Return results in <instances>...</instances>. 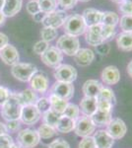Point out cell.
<instances>
[{
    "instance_id": "27",
    "label": "cell",
    "mask_w": 132,
    "mask_h": 148,
    "mask_svg": "<svg viewBox=\"0 0 132 148\" xmlns=\"http://www.w3.org/2000/svg\"><path fill=\"white\" fill-rule=\"evenodd\" d=\"M19 99L23 106H28V105H36L38 101L37 92H35L32 89H26L21 93H18Z\"/></svg>"
},
{
    "instance_id": "4",
    "label": "cell",
    "mask_w": 132,
    "mask_h": 148,
    "mask_svg": "<svg viewBox=\"0 0 132 148\" xmlns=\"http://www.w3.org/2000/svg\"><path fill=\"white\" fill-rule=\"evenodd\" d=\"M38 72V68L33 63L18 62L11 68V74L13 77L21 82H28Z\"/></svg>"
},
{
    "instance_id": "51",
    "label": "cell",
    "mask_w": 132,
    "mask_h": 148,
    "mask_svg": "<svg viewBox=\"0 0 132 148\" xmlns=\"http://www.w3.org/2000/svg\"><path fill=\"white\" fill-rule=\"evenodd\" d=\"M5 133H7L6 125L0 121V136H1V135H3V134H5Z\"/></svg>"
},
{
    "instance_id": "24",
    "label": "cell",
    "mask_w": 132,
    "mask_h": 148,
    "mask_svg": "<svg viewBox=\"0 0 132 148\" xmlns=\"http://www.w3.org/2000/svg\"><path fill=\"white\" fill-rule=\"evenodd\" d=\"M112 113H109V112H104L101 110H97L96 113L91 116L93 123H95L96 126H104L107 125V123L111 121Z\"/></svg>"
},
{
    "instance_id": "17",
    "label": "cell",
    "mask_w": 132,
    "mask_h": 148,
    "mask_svg": "<svg viewBox=\"0 0 132 148\" xmlns=\"http://www.w3.org/2000/svg\"><path fill=\"white\" fill-rule=\"evenodd\" d=\"M103 11H100L95 8H87L83 11L82 17L85 21L87 27L95 25H100L102 23L103 18Z\"/></svg>"
},
{
    "instance_id": "18",
    "label": "cell",
    "mask_w": 132,
    "mask_h": 148,
    "mask_svg": "<svg viewBox=\"0 0 132 148\" xmlns=\"http://www.w3.org/2000/svg\"><path fill=\"white\" fill-rule=\"evenodd\" d=\"M93 137L97 148H111L114 144V139L105 130L96 131Z\"/></svg>"
},
{
    "instance_id": "10",
    "label": "cell",
    "mask_w": 132,
    "mask_h": 148,
    "mask_svg": "<svg viewBox=\"0 0 132 148\" xmlns=\"http://www.w3.org/2000/svg\"><path fill=\"white\" fill-rule=\"evenodd\" d=\"M40 114L36 105H28V106H23L22 111H21L20 120L23 123L28 125H34L40 121Z\"/></svg>"
},
{
    "instance_id": "14",
    "label": "cell",
    "mask_w": 132,
    "mask_h": 148,
    "mask_svg": "<svg viewBox=\"0 0 132 148\" xmlns=\"http://www.w3.org/2000/svg\"><path fill=\"white\" fill-rule=\"evenodd\" d=\"M49 84V81L47 76L44 73L39 72V71L30 80V85L32 90H34V91L37 93H42V94H44V93L47 91Z\"/></svg>"
},
{
    "instance_id": "20",
    "label": "cell",
    "mask_w": 132,
    "mask_h": 148,
    "mask_svg": "<svg viewBox=\"0 0 132 148\" xmlns=\"http://www.w3.org/2000/svg\"><path fill=\"white\" fill-rule=\"evenodd\" d=\"M104 86L102 83L98 80L90 79L87 80L83 85V93L85 97H91V98H97L99 96L101 90Z\"/></svg>"
},
{
    "instance_id": "21",
    "label": "cell",
    "mask_w": 132,
    "mask_h": 148,
    "mask_svg": "<svg viewBox=\"0 0 132 148\" xmlns=\"http://www.w3.org/2000/svg\"><path fill=\"white\" fill-rule=\"evenodd\" d=\"M23 5V0H4L2 13L5 17H14L20 12Z\"/></svg>"
},
{
    "instance_id": "34",
    "label": "cell",
    "mask_w": 132,
    "mask_h": 148,
    "mask_svg": "<svg viewBox=\"0 0 132 148\" xmlns=\"http://www.w3.org/2000/svg\"><path fill=\"white\" fill-rule=\"evenodd\" d=\"M38 132H39V135L40 138H44V139H47V138H50L52 136H54L57 133V130H55L52 126H49L47 125H42L38 130Z\"/></svg>"
},
{
    "instance_id": "38",
    "label": "cell",
    "mask_w": 132,
    "mask_h": 148,
    "mask_svg": "<svg viewBox=\"0 0 132 148\" xmlns=\"http://www.w3.org/2000/svg\"><path fill=\"white\" fill-rule=\"evenodd\" d=\"M112 109H114V104H111L110 102L102 99H97V110L112 113Z\"/></svg>"
},
{
    "instance_id": "1",
    "label": "cell",
    "mask_w": 132,
    "mask_h": 148,
    "mask_svg": "<svg viewBox=\"0 0 132 148\" xmlns=\"http://www.w3.org/2000/svg\"><path fill=\"white\" fill-rule=\"evenodd\" d=\"M22 108L23 105L21 103L20 99H19L18 93H11L10 97L2 105L1 116L7 121L13 120H20Z\"/></svg>"
},
{
    "instance_id": "39",
    "label": "cell",
    "mask_w": 132,
    "mask_h": 148,
    "mask_svg": "<svg viewBox=\"0 0 132 148\" xmlns=\"http://www.w3.org/2000/svg\"><path fill=\"white\" fill-rule=\"evenodd\" d=\"M57 5H58L62 10H70L74 8L78 3V0H56Z\"/></svg>"
},
{
    "instance_id": "52",
    "label": "cell",
    "mask_w": 132,
    "mask_h": 148,
    "mask_svg": "<svg viewBox=\"0 0 132 148\" xmlns=\"http://www.w3.org/2000/svg\"><path fill=\"white\" fill-rule=\"evenodd\" d=\"M127 73H128V75L132 78V60L128 63V65H127Z\"/></svg>"
},
{
    "instance_id": "6",
    "label": "cell",
    "mask_w": 132,
    "mask_h": 148,
    "mask_svg": "<svg viewBox=\"0 0 132 148\" xmlns=\"http://www.w3.org/2000/svg\"><path fill=\"white\" fill-rule=\"evenodd\" d=\"M54 78L58 82H64V83H73L74 81L77 79L78 72L74 66L70 64H60L54 68L53 72Z\"/></svg>"
},
{
    "instance_id": "56",
    "label": "cell",
    "mask_w": 132,
    "mask_h": 148,
    "mask_svg": "<svg viewBox=\"0 0 132 148\" xmlns=\"http://www.w3.org/2000/svg\"><path fill=\"white\" fill-rule=\"evenodd\" d=\"M112 1H114V2H116V3H120L121 1H123V0H112Z\"/></svg>"
},
{
    "instance_id": "26",
    "label": "cell",
    "mask_w": 132,
    "mask_h": 148,
    "mask_svg": "<svg viewBox=\"0 0 132 148\" xmlns=\"http://www.w3.org/2000/svg\"><path fill=\"white\" fill-rule=\"evenodd\" d=\"M49 100L50 103V109L53 110L54 112H56V113L59 114H62L64 113L67 105H68V101L61 99V98L55 96L53 94L49 95Z\"/></svg>"
},
{
    "instance_id": "22",
    "label": "cell",
    "mask_w": 132,
    "mask_h": 148,
    "mask_svg": "<svg viewBox=\"0 0 132 148\" xmlns=\"http://www.w3.org/2000/svg\"><path fill=\"white\" fill-rule=\"evenodd\" d=\"M80 110L84 116H92L97 111V98L84 97L80 102Z\"/></svg>"
},
{
    "instance_id": "33",
    "label": "cell",
    "mask_w": 132,
    "mask_h": 148,
    "mask_svg": "<svg viewBox=\"0 0 132 148\" xmlns=\"http://www.w3.org/2000/svg\"><path fill=\"white\" fill-rule=\"evenodd\" d=\"M79 114H80V108L75 104H69L67 105L65 111L62 114V116H65L67 118L72 119L74 121H77L79 118Z\"/></svg>"
},
{
    "instance_id": "3",
    "label": "cell",
    "mask_w": 132,
    "mask_h": 148,
    "mask_svg": "<svg viewBox=\"0 0 132 148\" xmlns=\"http://www.w3.org/2000/svg\"><path fill=\"white\" fill-rule=\"evenodd\" d=\"M56 47L62 53H65L69 56H74L80 49V42L77 37L64 34L58 38L56 42Z\"/></svg>"
},
{
    "instance_id": "16",
    "label": "cell",
    "mask_w": 132,
    "mask_h": 148,
    "mask_svg": "<svg viewBox=\"0 0 132 148\" xmlns=\"http://www.w3.org/2000/svg\"><path fill=\"white\" fill-rule=\"evenodd\" d=\"M102 80L107 85H116L120 80V72L118 68L114 65L107 66L102 72Z\"/></svg>"
},
{
    "instance_id": "53",
    "label": "cell",
    "mask_w": 132,
    "mask_h": 148,
    "mask_svg": "<svg viewBox=\"0 0 132 148\" xmlns=\"http://www.w3.org/2000/svg\"><path fill=\"white\" fill-rule=\"evenodd\" d=\"M5 20H6V17L4 16V14L2 13V11H0V27L5 23Z\"/></svg>"
},
{
    "instance_id": "40",
    "label": "cell",
    "mask_w": 132,
    "mask_h": 148,
    "mask_svg": "<svg viewBox=\"0 0 132 148\" xmlns=\"http://www.w3.org/2000/svg\"><path fill=\"white\" fill-rule=\"evenodd\" d=\"M118 10L122 15H132V3L123 0L118 4Z\"/></svg>"
},
{
    "instance_id": "19",
    "label": "cell",
    "mask_w": 132,
    "mask_h": 148,
    "mask_svg": "<svg viewBox=\"0 0 132 148\" xmlns=\"http://www.w3.org/2000/svg\"><path fill=\"white\" fill-rule=\"evenodd\" d=\"M76 63L79 66H89L95 59V52L90 49H81L77 51V53L74 56Z\"/></svg>"
},
{
    "instance_id": "57",
    "label": "cell",
    "mask_w": 132,
    "mask_h": 148,
    "mask_svg": "<svg viewBox=\"0 0 132 148\" xmlns=\"http://www.w3.org/2000/svg\"><path fill=\"white\" fill-rule=\"evenodd\" d=\"M78 1H81V2H89L91 0H78Z\"/></svg>"
},
{
    "instance_id": "32",
    "label": "cell",
    "mask_w": 132,
    "mask_h": 148,
    "mask_svg": "<svg viewBox=\"0 0 132 148\" xmlns=\"http://www.w3.org/2000/svg\"><path fill=\"white\" fill-rule=\"evenodd\" d=\"M102 39L103 42H107L112 40L116 35V28L114 26H105L102 25Z\"/></svg>"
},
{
    "instance_id": "9",
    "label": "cell",
    "mask_w": 132,
    "mask_h": 148,
    "mask_svg": "<svg viewBox=\"0 0 132 148\" xmlns=\"http://www.w3.org/2000/svg\"><path fill=\"white\" fill-rule=\"evenodd\" d=\"M67 17L68 15L64 10H55L49 14H45L42 24L44 27L57 29L63 26Z\"/></svg>"
},
{
    "instance_id": "29",
    "label": "cell",
    "mask_w": 132,
    "mask_h": 148,
    "mask_svg": "<svg viewBox=\"0 0 132 148\" xmlns=\"http://www.w3.org/2000/svg\"><path fill=\"white\" fill-rule=\"evenodd\" d=\"M40 12L44 14H49L51 12L57 10V1L56 0H38Z\"/></svg>"
},
{
    "instance_id": "55",
    "label": "cell",
    "mask_w": 132,
    "mask_h": 148,
    "mask_svg": "<svg viewBox=\"0 0 132 148\" xmlns=\"http://www.w3.org/2000/svg\"><path fill=\"white\" fill-rule=\"evenodd\" d=\"M10 148H22V147H21L19 144H15V143H14V144L12 145V146H11Z\"/></svg>"
},
{
    "instance_id": "42",
    "label": "cell",
    "mask_w": 132,
    "mask_h": 148,
    "mask_svg": "<svg viewBox=\"0 0 132 148\" xmlns=\"http://www.w3.org/2000/svg\"><path fill=\"white\" fill-rule=\"evenodd\" d=\"M79 148H97L94 137L93 136L83 137V139L79 143Z\"/></svg>"
},
{
    "instance_id": "49",
    "label": "cell",
    "mask_w": 132,
    "mask_h": 148,
    "mask_svg": "<svg viewBox=\"0 0 132 148\" xmlns=\"http://www.w3.org/2000/svg\"><path fill=\"white\" fill-rule=\"evenodd\" d=\"M8 42H9L8 37H7L5 34L0 32V51H1L3 47H6L7 45H8Z\"/></svg>"
},
{
    "instance_id": "37",
    "label": "cell",
    "mask_w": 132,
    "mask_h": 148,
    "mask_svg": "<svg viewBox=\"0 0 132 148\" xmlns=\"http://www.w3.org/2000/svg\"><path fill=\"white\" fill-rule=\"evenodd\" d=\"M36 107L38 108V110L40 111V114H44L50 109L49 100L47 99V98H44V97L39 98L37 103H36Z\"/></svg>"
},
{
    "instance_id": "47",
    "label": "cell",
    "mask_w": 132,
    "mask_h": 148,
    "mask_svg": "<svg viewBox=\"0 0 132 148\" xmlns=\"http://www.w3.org/2000/svg\"><path fill=\"white\" fill-rule=\"evenodd\" d=\"M96 51L101 56H107V54H109V52L110 51L109 45L107 42H102L99 46L96 47Z\"/></svg>"
},
{
    "instance_id": "50",
    "label": "cell",
    "mask_w": 132,
    "mask_h": 148,
    "mask_svg": "<svg viewBox=\"0 0 132 148\" xmlns=\"http://www.w3.org/2000/svg\"><path fill=\"white\" fill-rule=\"evenodd\" d=\"M44 16H45L44 13H42V12H39V13L35 14V15L33 16V18H34V20H35L36 22L42 23V20H44Z\"/></svg>"
},
{
    "instance_id": "7",
    "label": "cell",
    "mask_w": 132,
    "mask_h": 148,
    "mask_svg": "<svg viewBox=\"0 0 132 148\" xmlns=\"http://www.w3.org/2000/svg\"><path fill=\"white\" fill-rule=\"evenodd\" d=\"M96 130V125L93 123L91 116H79L78 120L75 123V127H74V131L75 133L80 137H87L91 136Z\"/></svg>"
},
{
    "instance_id": "5",
    "label": "cell",
    "mask_w": 132,
    "mask_h": 148,
    "mask_svg": "<svg viewBox=\"0 0 132 148\" xmlns=\"http://www.w3.org/2000/svg\"><path fill=\"white\" fill-rule=\"evenodd\" d=\"M40 137L38 130L26 128L22 130L17 135L18 144L22 148H34L40 143Z\"/></svg>"
},
{
    "instance_id": "36",
    "label": "cell",
    "mask_w": 132,
    "mask_h": 148,
    "mask_svg": "<svg viewBox=\"0 0 132 148\" xmlns=\"http://www.w3.org/2000/svg\"><path fill=\"white\" fill-rule=\"evenodd\" d=\"M97 99H102V100H105V101H109L111 104H116V96H114V93L110 88L107 87H103L102 90H101L99 96L97 97Z\"/></svg>"
},
{
    "instance_id": "54",
    "label": "cell",
    "mask_w": 132,
    "mask_h": 148,
    "mask_svg": "<svg viewBox=\"0 0 132 148\" xmlns=\"http://www.w3.org/2000/svg\"><path fill=\"white\" fill-rule=\"evenodd\" d=\"M3 5H4V0H0V11H2Z\"/></svg>"
},
{
    "instance_id": "48",
    "label": "cell",
    "mask_w": 132,
    "mask_h": 148,
    "mask_svg": "<svg viewBox=\"0 0 132 148\" xmlns=\"http://www.w3.org/2000/svg\"><path fill=\"white\" fill-rule=\"evenodd\" d=\"M6 128L7 130H10V131H16L20 128L21 126V123L19 120H13V121H7V125Z\"/></svg>"
},
{
    "instance_id": "45",
    "label": "cell",
    "mask_w": 132,
    "mask_h": 148,
    "mask_svg": "<svg viewBox=\"0 0 132 148\" xmlns=\"http://www.w3.org/2000/svg\"><path fill=\"white\" fill-rule=\"evenodd\" d=\"M49 148H70V145L63 138H57L50 143Z\"/></svg>"
},
{
    "instance_id": "46",
    "label": "cell",
    "mask_w": 132,
    "mask_h": 148,
    "mask_svg": "<svg viewBox=\"0 0 132 148\" xmlns=\"http://www.w3.org/2000/svg\"><path fill=\"white\" fill-rule=\"evenodd\" d=\"M10 95L11 92L9 91L8 88L0 86V106H2L7 101V99L10 97Z\"/></svg>"
},
{
    "instance_id": "28",
    "label": "cell",
    "mask_w": 132,
    "mask_h": 148,
    "mask_svg": "<svg viewBox=\"0 0 132 148\" xmlns=\"http://www.w3.org/2000/svg\"><path fill=\"white\" fill-rule=\"evenodd\" d=\"M118 22H119V16H118V14L116 13V12L105 11L103 13L102 23H101L102 25L116 27V26L118 25Z\"/></svg>"
},
{
    "instance_id": "13",
    "label": "cell",
    "mask_w": 132,
    "mask_h": 148,
    "mask_svg": "<svg viewBox=\"0 0 132 148\" xmlns=\"http://www.w3.org/2000/svg\"><path fill=\"white\" fill-rule=\"evenodd\" d=\"M101 32H102V24L87 27V30L85 32V40L89 46L96 47L97 46H99L100 44L104 42L102 39V33Z\"/></svg>"
},
{
    "instance_id": "44",
    "label": "cell",
    "mask_w": 132,
    "mask_h": 148,
    "mask_svg": "<svg viewBox=\"0 0 132 148\" xmlns=\"http://www.w3.org/2000/svg\"><path fill=\"white\" fill-rule=\"evenodd\" d=\"M13 144V138L9 134L5 133L0 136V148H10Z\"/></svg>"
},
{
    "instance_id": "8",
    "label": "cell",
    "mask_w": 132,
    "mask_h": 148,
    "mask_svg": "<svg viewBox=\"0 0 132 148\" xmlns=\"http://www.w3.org/2000/svg\"><path fill=\"white\" fill-rule=\"evenodd\" d=\"M42 61L51 68H56L63 60V53L56 47H49V49L40 56Z\"/></svg>"
},
{
    "instance_id": "30",
    "label": "cell",
    "mask_w": 132,
    "mask_h": 148,
    "mask_svg": "<svg viewBox=\"0 0 132 148\" xmlns=\"http://www.w3.org/2000/svg\"><path fill=\"white\" fill-rule=\"evenodd\" d=\"M60 116H61V114H57L56 112L53 111V110L49 109V111H47L45 113H44V121L45 125L52 126V127L55 128Z\"/></svg>"
},
{
    "instance_id": "58",
    "label": "cell",
    "mask_w": 132,
    "mask_h": 148,
    "mask_svg": "<svg viewBox=\"0 0 132 148\" xmlns=\"http://www.w3.org/2000/svg\"><path fill=\"white\" fill-rule=\"evenodd\" d=\"M126 1H128V2H131V3H132V0H126Z\"/></svg>"
},
{
    "instance_id": "43",
    "label": "cell",
    "mask_w": 132,
    "mask_h": 148,
    "mask_svg": "<svg viewBox=\"0 0 132 148\" xmlns=\"http://www.w3.org/2000/svg\"><path fill=\"white\" fill-rule=\"evenodd\" d=\"M27 11L29 14H31L32 16H34L35 14L40 12V6L38 3V0H30L27 3Z\"/></svg>"
},
{
    "instance_id": "35",
    "label": "cell",
    "mask_w": 132,
    "mask_h": 148,
    "mask_svg": "<svg viewBox=\"0 0 132 148\" xmlns=\"http://www.w3.org/2000/svg\"><path fill=\"white\" fill-rule=\"evenodd\" d=\"M118 25L122 32L132 33V15H122L119 18Z\"/></svg>"
},
{
    "instance_id": "15",
    "label": "cell",
    "mask_w": 132,
    "mask_h": 148,
    "mask_svg": "<svg viewBox=\"0 0 132 148\" xmlns=\"http://www.w3.org/2000/svg\"><path fill=\"white\" fill-rule=\"evenodd\" d=\"M0 58L2 59L4 63L7 65H12L19 62L20 56H19V51L14 46L12 45H7L5 47L0 51Z\"/></svg>"
},
{
    "instance_id": "23",
    "label": "cell",
    "mask_w": 132,
    "mask_h": 148,
    "mask_svg": "<svg viewBox=\"0 0 132 148\" xmlns=\"http://www.w3.org/2000/svg\"><path fill=\"white\" fill-rule=\"evenodd\" d=\"M116 44L119 49L123 51H132V33L121 32L116 37Z\"/></svg>"
},
{
    "instance_id": "31",
    "label": "cell",
    "mask_w": 132,
    "mask_h": 148,
    "mask_svg": "<svg viewBox=\"0 0 132 148\" xmlns=\"http://www.w3.org/2000/svg\"><path fill=\"white\" fill-rule=\"evenodd\" d=\"M58 32L57 29L54 28H49V27H44L40 31V36H42V40H44L47 42H52L57 38Z\"/></svg>"
},
{
    "instance_id": "25",
    "label": "cell",
    "mask_w": 132,
    "mask_h": 148,
    "mask_svg": "<svg viewBox=\"0 0 132 148\" xmlns=\"http://www.w3.org/2000/svg\"><path fill=\"white\" fill-rule=\"evenodd\" d=\"M75 123H76V121L61 114L55 130L61 133H68L74 130V127H75Z\"/></svg>"
},
{
    "instance_id": "2",
    "label": "cell",
    "mask_w": 132,
    "mask_h": 148,
    "mask_svg": "<svg viewBox=\"0 0 132 148\" xmlns=\"http://www.w3.org/2000/svg\"><path fill=\"white\" fill-rule=\"evenodd\" d=\"M63 30L66 35L73 37H79L84 35L87 30V25L80 14H72L68 15L63 24Z\"/></svg>"
},
{
    "instance_id": "12",
    "label": "cell",
    "mask_w": 132,
    "mask_h": 148,
    "mask_svg": "<svg viewBox=\"0 0 132 148\" xmlns=\"http://www.w3.org/2000/svg\"><path fill=\"white\" fill-rule=\"evenodd\" d=\"M51 94L68 101L74 95V86L72 83H64L56 81L51 87Z\"/></svg>"
},
{
    "instance_id": "11",
    "label": "cell",
    "mask_w": 132,
    "mask_h": 148,
    "mask_svg": "<svg viewBox=\"0 0 132 148\" xmlns=\"http://www.w3.org/2000/svg\"><path fill=\"white\" fill-rule=\"evenodd\" d=\"M107 131L114 139H120L125 135L127 126L120 119H111L107 125Z\"/></svg>"
},
{
    "instance_id": "41",
    "label": "cell",
    "mask_w": 132,
    "mask_h": 148,
    "mask_svg": "<svg viewBox=\"0 0 132 148\" xmlns=\"http://www.w3.org/2000/svg\"><path fill=\"white\" fill-rule=\"evenodd\" d=\"M49 42H44V40H39V42H36V45L34 46L33 49H34V52L37 54H40V56H42L44 52L47 51V49H49Z\"/></svg>"
}]
</instances>
